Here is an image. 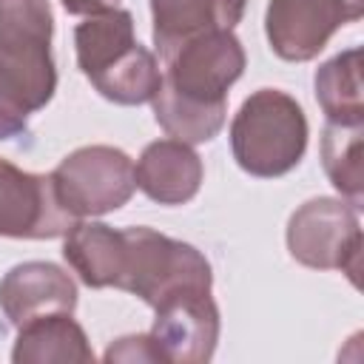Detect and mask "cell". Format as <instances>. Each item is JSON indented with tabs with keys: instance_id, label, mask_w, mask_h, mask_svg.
I'll return each mask as SVG.
<instances>
[{
	"instance_id": "obj_1",
	"label": "cell",
	"mask_w": 364,
	"mask_h": 364,
	"mask_svg": "<svg viewBox=\"0 0 364 364\" xmlns=\"http://www.w3.org/2000/svg\"><path fill=\"white\" fill-rule=\"evenodd\" d=\"M162 57L154 117L179 142H210L228 114V88L245 71V48L230 28L196 34Z\"/></svg>"
},
{
	"instance_id": "obj_2",
	"label": "cell",
	"mask_w": 364,
	"mask_h": 364,
	"mask_svg": "<svg viewBox=\"0 0 364 364\" xmlns=\"http://www.w3.org/2000/svg\"><path fill=\"white\" fill-rule=\"evenodd\" d=\"M48 0H0V139L26 131L57 88Z\"/></svg>"
},
{
	"instance_id": "obj_3",
	"label": "cell",
	"mask_w": 364,
	"mask_h": 364,
	"mask_svg": "<svg viewBox=\"0 0 364 364\" xmlns=\"http://www.w3.org/2000/svg\"><path fill=\"white\" fill-rule=\"evenodd\" d=\"M233 159L250 176H284L307 148V119L301 105L276 88L250 94L230 122Z\"/></svg>"
},
{
	"instance_id": "obj_4",
	"label": "cell",
	"mask_w": 364,
	"mask_h": 364,
	"mask_svg": "<svg viewBox=\"0 0 364 364\" xmlns=\"http://www.w3.org/2000/svg\"><path fill=\"white\" fill-rule=\"evenodd\" d=\"M210 264L188 242H176L151 228L122 230V262L117 284L139 296L148 307H162L188 293H210Z\"/></svg>"
},
{
	"instance_id": "obj_5",
	"label": "cell",
	"mask_w": 364,
	"mask_h": 364,
	"mask_svg": "<svg viewBox=\"0 0 364 364\" xmlns=\"http://www.w3.org/2000/svg\"><path fill=\"white\" fill-rule=\"evenodd\" d=\"M287 250L304 267L347 273L358 287L361 228L355 208L330 196L304 202L287 222Z\"/></svg>"
},
{
	"instance_id": "obj_6",
	"label": "cell",
	"mask_w": 364,
	"mask_h": 364,
	"mask_svg": "<svg viewBox=\"0 0 364 364\" xmlns=\"http://www.w3.org/2000/svg\"><path fill=\"white\" fill-rule=\"evenodd\" d=\"M60 205L74 216H102L122 208L134 188V162L111 145H85L68 154L51 173Z\"/></svg>"
},
{
	"instance_id": "obj_7",
	"label": "cell",
	"mask_w": 364,
	"mask_h": 364,
	"mask_svg": "<svg viewBox=\"0 0 364 364\" xmlns=\"http://www.w3.org/2000/svg\"><path fill=\"white\" fill-rule=\"evenodd\" d=\"M364 0H270L264 11V34L282 60H313L327 40L347 23L358 20Z\"/></svg>"
},
{
	"instance_id": "obj_8",
	"label": "cell",
	"mask_w": 364,
	"mask_h": 364,
	"mask_svg": "<svg viewBox=\"0 0 364 364\" xmlns=\"http://www.w3.org/2000/svg\"><path fill=\"white\" fill-rule=\"evenodd\" d=\"M77 219L60 205L54 179L28 173L0 159V236L11 239H57Z\"/></svg>"
},
{
	"instance_id": "obj_9",
	"label": "cell",
	"mask_w": 364,
	"mask_h": 364,
	"mask_svg": "<svg viewBox=\"0 0 364 364\" xmlns=\"http://www.w3.org/2000/svg\"><path fill=\"white\" fill-rule=\"evenodd\" d=\"M151 341L168 364H202L219 341V307L210 293H188L154 310Z\"/></svg>"
},
{
	"instance_id": "obj_10",
	"label": "cell",
	"mask_w": 364,
	"mask_h": 364,
	"mask_svg": "<svg viewBox=\"0 0 364 364\" xmlns=\"http://www.w3.org/2000/svg\"><path fill=\"white\" fill-rule=\"evenodd\" d=\"M77 304L74 279L51 262L14 264L0 282V307L14 327L48 313H71Z\"/></svg>"
},
{
	"instance_id": "obj_11",
	"label": "cell",
	"mask_w": 364,
	"mask_h": 364,
	"mask_svg": "<svg viewBox=\"0 0 364 364\" xmlns=\"http://www.w3.org/2000/svg\"><path fill=\"white\" fill-rule=\"evenodd\" d=\"M136 188L159 205H185L199 193L202 159L188 142L156 139L134 165Z\"/></svg>"
},
{
	"instance_id": "obj_12",
	"label": "cell",
	"mask_w": 364,
	"mask_h": 364,
	"mask_svg": "<svg viewBox=\"0 0 364 364\" xmlns=\"http://www.w3.org/2000/svg\"><path fill=\"white\" fill-rule=\"evenodd\" d=\"M247 0H151L154 43L162 51L208 31L233 28Z\"/></svg>"
},
{
	"instance_id": "obj_13",
	"label": "cell",
	"mask_w": 364,
	"mask_h": 364,
	"mask_svg": "<svg viewBox=\"0 0 364 364\" xmlns=\"http://www.w3.org/2000/svg\"><path fill=\"white\" fill-rule=\"evenodd\" d=\"M14 364H91L94 353L71 313H48L17 327Z\"/></svg>"
},
{
	"instance_id": "obj_14",
	"label": "cell",
	"mask_w": 364,
	"mask_h": 364,
	"mask_svg": "<svg viewBox=\"0 0 364 364\" xmlns=\"http://www.w3.org/2000/svg\"><path fill=\"white\" fill-rule=\"evenodd\" d=\"M63 256L88 287H114L122 262V230L100 222H77L65 233Z\"/></svg>"
},
{
	"instance_id": "obj_15",
	"label": "cell",
	"mask_w": 364,
	"mask_h": 364,
	"mask_svg": "<svg viewBox=\"0 0 364 364\" xmlns=\"http://www.w3.org/2000/svg\"><path fill=\"white\" fill-rule=\"evenodd\" d=\"M316 100L336 125L364 122V91H361V48H347L327 60L316 71Z\"/></svg>"
},
{
	"instance_id": "obj_16",
	"label": "cell",
	"mask_w": 364,
	"mask_h": 364,
	"mask_svg": "<svg viewBox=\"0 0 364 364\" xmlns=\"http://www.w3.org/2000/svg\"><path fill=\"white\" fill-rule=\"evenodd\" d=\"M134 43H136L134 17L125 9H111V11H102V14H91L74 31L80 71L91 80L94 74L108 68L117 57H122Z\"/></svg>"
},
{
	"instance_id": "obj_17",
	"label": "cell",
	"mask_w": 364,
	"mask_h": 364,
	"mask_svg": "<svg viewBox=\"0 0 364 364\" xmlns=\"http://www.w3.org/2000/svg\"><path fill=\"white\" fill-rule=\"evenodd\" d=\"M159 80H162V71H159V63L156 57L134 43L122 57H117L108 68H102L100 74L91 77V85L111 102H119V105H142V102H151L156 88H159Z\"/></svg>"
},
{
	"instance_id": "obj_18",
	"label": "cell",
	"mask_w": 364,
	"mask_h": 364,
	"mask_svg": "<svg viewBox=\"0 0 364 364\" xmlns=\"http://www.w3.org/2000/svg\"><path fill=\"white\" fill-rule=\"evenodd\" d=\"M361 125H336L327 122L321 136V162L333 188L353 205H361L364 193V168H361Z\"/></svg>"
},
{
	"instance_id": "obj_19",
	"label": "cell",
	"mask_w": 364,
	"mask_h": 364,
	"mask_svg": "<svg viewBox=\"0 0 364 364\" xmlns=\"http://www.w3.org/2000/svg\"><path fill=\"white\" fill-rule=\"evenodd\" d=\"M105 361H162L151 336H125L105 350Z\"/></svg>"
},
{
	"instance_id": "obj_20",
	"label": "cell",
	"mask_w": 364,
	"mask_h": 364,
	"mask_svg": "<svg viewBox=\"0 0 364 364\" xmlns=\"http://www.w3.org/2000/svg\"><path fill=\"white\" fill-rule=\"evenodd\" d=\"M60 3L68 14H88L91 17V14H102V11L117 9L119 0H60Z\"/></svg>"
}]
</instances>
